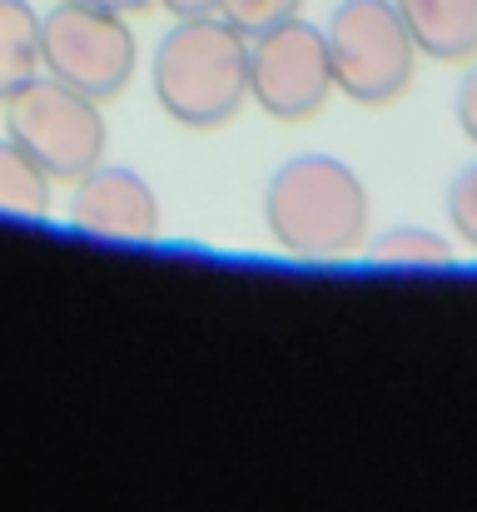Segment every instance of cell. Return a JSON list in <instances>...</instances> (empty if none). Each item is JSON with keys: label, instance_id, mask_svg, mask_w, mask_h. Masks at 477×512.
<instances>
[{"label": "cell", "instance_id": "obj_1", "mask_svg": "<svg viewBox=\"0 0 477 512\" xmlns=\"http://www.w3.org/2000/svg\"><path fill=\"white\" fill-rule=\"evenodd\" d=\"M155 100L189 130L229 125L249 100V35L219 10L179 15L155 50Z\"/></svg>", "mask_w": 477, "mask_h": 512}, {"label": "cell", "instance_id": "obj_2", "mask_svg": "<svg viewBox=\"0 0 477 512\" xmlns=\"http://www.w3.org/2000/svg\"><path fill=\"white\" fill-rule=\"evenodd\" d=\"M264 224L294 259H343L368 234V189L333 155H299L269 179Z\"/></svg>", "mask_w": 477, "mask_h": 512}, {"label": "cell", "instance_id": "obj_3", "mask_svg": "<svg viewBox=\"0 0 477 512\" xmlns=\"http://www.w3.org/2000/svg\"><path fill=\"white\" fill-rule=\"evenodd\" d=\"M328 60H333V85L353 105H393L413 85V60L418 45L398 15L393 0H343L328 25Z\"/></svg>", "mask_w": 477, "mask_h": 512}, {"label": "cell", "instance_id": "obj_4", "mask_svg": "<svg viewBox=\"0 0 477 512\" xmlns=\"http://www.w3.org/2000/svg\"><path fill=\"white\" fill-rule=\"evenodd\" d=\"M5 135L50 174V179H80L100 165L105 155V115L100 100L60 85V80H30L25 90H15L5 105Z\"/></svg>", "mask_w": 477, "mask_h": 512}, {"label": "cell", "instance_id": "obj_5", "mask_svg": "<svg viewBox=\"0 0 477 512\" xmlns=\"http://www.w3.org/2000/svg\"><path fill=\"white\" fill-rule=\"evenodd\" d=\"M40 70L90 100H110L135 75V30L120 10L60 0L40 15Z\"/></svg>", "mask_w": 477, "mask_h": 512}, {"label": "cell", "instance_id": "obj_6", "mask_svg": "<svg viewBox=\"0 0 477 512\" xmlns=\"http://www.w3.org/2000/svg\"><path fill=\"white\" fill-rule=\"evenodd\" d=\"M333 60L328 35L309 20H284L249 40V95L274 120H314L333 95Z\"/></svg>", "mask_w": 477, "mask_h": 512}, {"label": "cell", "instance_id": "obj_7", "mask_svg": "<svg viewBox=\"0 0 477 512\" xmlns=\"http://www.w3.org/2000/svg\"><path fill=\"white\" fill-rule=\"evenodd\" d=\"M70 224L95 239H155L159 234V199L135 170L95 165L75 179L70 194Z\"/></svg>", "mask_w": 477, "mask_h": 512}, {"label": "cell", "instance_id": "obj_8", "mask_svg": "<svg viewBox=\"0 0 477 512\" xmlns=\"http://www.w3.org/2000/svg\"><path fill=\"white\" fill-rule=\"evenodd\" d=\"M413 45L443 65L477 60V0H393Z\"/></svg>", "mask_w": 477, "mask_h": 512}, {"label": "cell", "instance_id": "obj_9", "mask_svg": "<svg viewBox=\"0 0 477 512\" xmlns=\"http://www.w3.org/2000/svg\"><path fill=\"white\" fill-rule=\"evenodd\" d=\"M40 75V15L30 0H0V105Z\"/></svg>", "mask_w": 477, "mask_h": 512}, {"label": "cell", "instance_id": "obj_10", "mask_svg": "<svg viewBox=\"0 0 477 512\" xmlns=\"http://www.w3.org/2000/svg\"><path fill=\"white\" fill-rule=\"evenodd\" d=\"M0 214L45 219L50 214V174L40 170L10 135L0 140Z\"/></svg>", "mask_w": 477, "mask_h": 512}, {"label": "cell", "instance_id": "obj_11", "mask_svg": "<svg viewBox=\"0 0 477 512\" xmlns=\"http://www.w3.org/2000/svg\"><path fill=\"white\" fill-rule=\"evenodd\" d=\"M373 254L383 259V264H453V244L443 239V234H433V229H423V224H398V229H388L378 244H373Z\"/></svg>", "mask_w": 477, "mask_h": 512}, {"label": "cell", "instance_id": "obj_12", "mask_svg": "<svg viewBox=\"0 0 477 512\" xmlns=\"http://www.w3.org/2000/svg\"><path fill=\"white\" fill-rule=\"evenodd\" d=\"M299 5H304V0H219V15L254 40V35H264V30L294 20Z\"/></svg>", "mask_w": 477, "mask_h": 512}, {"label": "cell", "instance_id": "obj_13", "mask_svg": "<svg viewBox=\"0 0 477 512\" xmlns=\"http://www.w3.org/2000/svg\"><path fill=\"white\" fill-rule=\"evenodd\" d=\"M448 219H453L458 239L477 249V165L458 170V179L448 184Z\"/></svg>", "mask_w": 477, "mask_h": 512}, {"label": "cell", "instance_id": "obj_14", "mask_svg": "<svg viewBox=\"0 0 477 512\" xmlns=\"http://www.w3.org/2000/svg\"><path fill=\"white\" fill-rule=\"evenodd\" d=\"M458 125H463V135L477 145V65L463 75V85H458Z\"/></svg>", "mask_w": 477, "mask_h": 512}, {"label": "cell", "instance_id": "obj_15", "mask_svg": "<svg viewBox=\"0 0 477 512\" xmlns=\"http://www.w3.org/2000/svg\"><path fill=\"white\" fill-rule=\"evenodd\" d=\"M75 5H100V10H120V15H140V10H150L159 0H75Z\"/></svg>", "mask_w": 477, "mask_h": 512}, {"label": "cell", "instance_id": "obj_16", "mask_svg": "<svg viewBox=\"0 0 477 512\" xmlns=\"http://www.w3.org/2000/svg\"><path fill=\"white\" fill-rule=\"evenodd\" d=\"M164 10H174V15H209V10H219V0H159Z\"/></svg>", "mask_w": 477, "mask_h": 512}]
</instances>
